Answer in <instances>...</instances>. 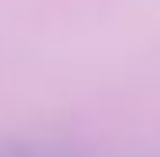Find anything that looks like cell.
Returning <instances> with one entry per match:
<instances>
[{
	"instance_id": "1",
	"label": "cell",
	"mask_w": 160,
	"mask_h": 157,
	"mask_svg": "<svg viewBox=\"0 0 160 157\" xmlns=\"http://www.w3.org/2000/svg\"><path fill=\"white\" fill-rule=\"evenodd\" d=\"M10 157H34V154H10Z\"/></svg>"
}]
</instances>
